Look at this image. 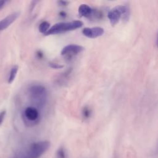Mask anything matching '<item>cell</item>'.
I'll return each mask as SVG.
<instances>
[{
	"label": "cell",
	"instance_id": "obj_17",
	"mask_svg": "<svg viewBox=\"0 0 158 158\" xmlns=\"http://www.w3.org/2000/svg\"><path fill=\"white\" fill-rule=\"evenodd\" d=\"M59 16L60 17H62V18H65L66 16H67V14L64 12V11H61L59 12Z\"/></svg>",
	"mask_w": 158,
	"mask_h": 158
},
{
	"label": "cell",
	"instance_id": "obj_8",
	"mask_svg": "<svg viewBox=\"0 0 158 158\" xmlns=\"http://www.w3.org/2000/svg\"><path fill=\"white\" fill-rule=\"evenodd\" d=\"M19 15V12H15L8 15L5 18L0 20V31L7 28L12 23H13L16 20Z\"/></svg>",
	"mask_w": 158,
	"mask_h": 158
},
{
	"label": "cell",
	"instance_id": "obj_13",
	"mask_svg": "<svg viewBox=\"0 0 158 158\" xmlns=\"http://www.w3.org/2000/svg\"><path fill=\"white\" fill-rule=\"evenodd\" d=\"M57 158H65L66 154L64 149L63 148H60L57 151L56 153Z\"/></svg>",
	"mask_w": 158,
	"mask_h": 158
},
{
	"label": "cell",
	"instance_id": "obj_19",
	"mask_svg": "<svg viewBox=\"0 0 158 158\" xmlns=\"http://www.w3.org/2000/svg\"><path fill=\"white\" fill-rule=\"evenodd\" d=\"M114 158H115V157H114Z\"/></svg>",
	"mask_w": 158,
	"mask_h": 158
},
{
	"label": "cell",
	"instance_id": "obj_2",
	"mask_svg": "<svg viewBox=\"0 0 158 158\" xmlns=\"http://www.w3.org/2000/svg\"><path fill=\"white\" fill-rule=\"evenodd\" d=\"M28 94L32 103L39 107H43L48 99V90L42 85H33L28 88Z\"/></svg>",
	"mask_w": 158,
	"mask_h": 158
},
{
	"label": "cell",
	"instance_id": "obj_1",
	"mask_svg": "<svg viewBox=\"0 0 158 158\" xmlns=\"http://www.w3.org/2000/svg\"><path fill=\"white\" fill-rule=\"evenodd\" d=\"M48 141H36L30 144L28 147L20 153L16 158H40L49 148Z\"/></svg>",
	"mask_w": 158,
	"mask_h": 158
},
{
	"label": "cell",
	"instance_id": "obj_10",
	"mask_svg": "<svg viewBox=\"0 0 158 158\" xmlns=\"http://www.w3.org/2000/svg\"><path fill=\"white\" fill-rule=\"evenodd\" d=\"M18 69H19L18 65H14L11 68L10 71L9 72V78H8V80H7L8 83L10 84V83H12L14 81V80H15V77L17 75V72H18Z\"/></svg>",
	"mask_w": 158,
	"mask_h": 158
},
{
	"label": "cell",
	"instance_id": "obj_12",
	"mask_svg": "<svg viewBox=\"0 0 158 158\" xmlns=\"http://www.w3.org/2000/svg\"><path fill=\"white\" fill-rule=\"evenodd\" d=\"M91 114H92L91 110L89 107L85 106L83 108L82 111H81V115L84 118H85V119L89 118L91 117Z\"/></svg>",
	"mask_w": 158,
	"mask_h": 158
},
{
	"label": "cell",
	"instance_id": "obj_9",
	"mask_svg": "<svg viewBox=\"0 0 158 158\" xmlns=\"http://www.w3.org/2000/svg\"><path fill=\"white\" fill-rule=\"evenodd\" d=\"M78 10V14L80 16L86 18H91L93 14V9H92L87 4H82L79 6Z\"/></svg>",
	"mask_w": 158,
	"mask_h": 158
},
{
	"label": "cell",
	"instance_id": "obj_15",
	"mask_svg": "<svg viewBox=\"0 0 158 158\" xmlns=\"http://www.w3.org/2000/svg\"><path fill=\"white\" fill-rule=\"evenodd\" d=\"M6 114V110H2L0 112V125L2 123V122L4 120Z\"/></svg>",
	"mask_w": 158,
	"mask_h": 158
},
{
	"label": "cell",
	"instance_id": "obj_6",
	"mask_svg": "<svg viewBox=\"0 0 158 158\" xmlns=\"http://www.w3.org/2000/svg\"><path fill=\"white\" fill-rule=\"evenodd\" d=\"M85 50V48L81 45L70 44L64 47L61 51V55L66 59L70 60L74 56L78 55Z\"/></svg>",
	"mask_w": 158,
	"mask_h": 158
},
{
	"label": "cell",
	"instance_id": "obj_14",
	"mask_svg": "<svg viewBox=\"0 0 158 158\" xmlns=\"http://www.w3.org/2000/svg\"><path fill=\"white\" fill-rule=\"evenodd\" d=\"M49 66L52 68V69H62L64 67V65L62 64H59L54 62H50L49 63Z\"/></svg>",
	"mask_w": 158,
	"mask_h": 158
},
{
	"label": "cell",
	"instance_id": "obj_3",
	"mask_svg": "<svg viewBox=\"0 0 158 158\" xmlns=\"http://www.w3.org/2000/svg\"><path fill=\"white\" fill-rule=\"evenodd\" d=\"M83 25V23L81 20H72L70 22H59L55 23L51 28H49L44 35L48 36L51 35L60 34L81 28Z\"/></svg>",
	"mask_w": 158,
	"mask_h": 158
},
{
	"label": "cell",
	"instance_id": "obj_5",
	"mask_svg": "<svg viewBox=\"0 0 158 158\" xmlns=\"http://www.w3.org/2000/svg\"><path fill=\"white\" fill-rule=\"evenodd\" d=\"M24 123L28 127H33L38 124L40 120L38 110L33 106H28L25 109L22 114Z\"/></svg>",
	"mask_w": 158,
	"mask_h": 158
},
{
	"label": "cell",
	"instance_id": "obj_7",
	"mask_svg": "<svg viewBox=\"0 0 158 158\" xmlns=\"http://www.w3.org/2000/svg\"><path fill=\"white\" fill-rule=\"evenodd\" d=\"M104 33V28L100 27H86L82 30L83 35L89 38H96L102 36Z\"/></svg>",
	"mask_w": 158,
	"mask_h": 158
},
{
	"label": "cell",
	"instance_id": "obj_4",
	"mask_svg": "<svg viewBox=\"0 0 158 158\" xmlns=\"http://www.w3.org/2000/svg\"><path fill=\"white\" fill-rule=\"evenodd\" d=\"M107 17L112 26H115L120 19L128 21L130 17L129 7L126 5H118L109 11Z\"/></svg>",
	"mask_w": 158,
	"mask_h": 158
},
{
	"label": "cell",
	"instance_id": "obj_16",
	"mask_svg": "<svg viewBox=\"0 0 158 158\" xmlns=\"http://www.w3.org/2000/svg\"><path fill=\"white\" fill-rule=\"evenodd\" d=\"M57 4H58V5L59 6L65 7V6H67L69 4V2L67 1H57Z\"/></svg>",
	"mask_w": 158,
	"mask_h": 158
},
{
	"label": "cell",
	"instance_id": "obj_11",
	"mask_svg": "<svg viewBox=\"0 0 158 158\" xmlns=\"http://www.w3.org/2000/svg\"><path fill=\"white\" fill-rule=\"evenodd\" d=\"M49 27H50V23L48 22L43 21L38 27L39 31L44 35L49 29Z\"/></svg>",
	"mask_w": 158,
	"mask_h": 158
},
{
	"label": "cell",
	"instance_id": "obj_18",
	"mask_svg": "<svg viewBox=\"0 0 158 158\" xmlns=\"http://www.w3.org/2000/svg\"><path fill=\"white\" fill-rule=\"evenodd\" d=\"M6 1H4V0H0V10L4 7V6L5 5Z\"/></svg>",
	"mask_w": 158,
	"mask_h": 158
}]
</instances>
